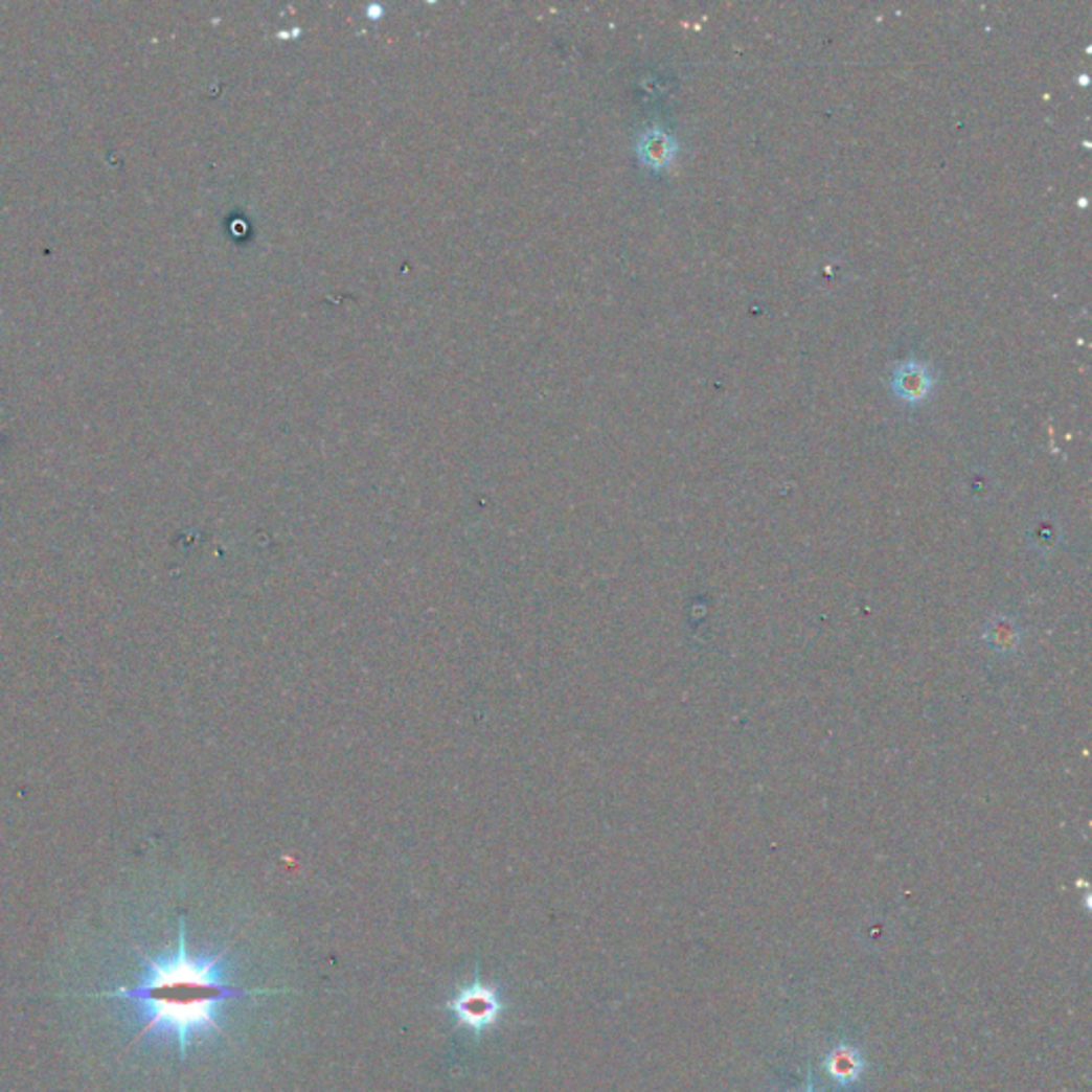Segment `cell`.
I'll use <instances>...</instances> for the list:
<instances>
[{"instance_id": "1", "label": "cell", "mask_w": 1092, "mask_h": 1092, "mask_svg": "<svg viewBox=\"0 0 1092 1092\" xmlns=\"http://www.w3.org/2000/svg\"><path fill=\"white\" fill-rule=\"evenodd\" d=\"M145 962V977L137 986H122L118 991H105L84 995L86 999H127L141 1005L145 1020L143 1028L135 1034V1042L152 1030H169L176 1034L182 1061L188 1054V1046L195 1034L218 1032L223 1026L218 1022V1009L229 999L285 995L289 988H240L225 977L227 952L211 958H192L186 946V922L180 917L178 952L172 958L156 960L150 954L135 948ZM133 1042V1044H135Z\"/></svg>"}, {"instance_id": "2", "label": "cell", "mask_w": 1092, "mask_h": 1092, "mask_svg": "<svg viewBox=\"0 0 1092 1092\" xmlns=\"http://www.w3.org/2000/svg\"><path fill=\"white\" fill-rule=\"evenodd\" d=\"M447 1009L453 1011L457 1022L461 1026H465L468 1030H472L478 1040L486 1028H491L500 1020V1016L504 1011V1003H502L498 991L484 984L480 977V966H476V977L472 984L461 988L447 1003Z\"/></svg>"}, {"instance_id": "3", "label": "cell", "mask_w": 1092, "mask_h": 1092, "mask_svg": "<svg viewBox=\"0 0 1092 1092\" xmlns=\"http://www.w3.org/2000/svg\"><path fill=\"white\" fill-rule=\"evenodd\" d=\"M828 1073L839 1082H851L862 1071V1059L856 1050L841 1046L828 1056Z\"/></svg>"}, {"instance_id": "4", "label": "cell", "mask_w": 1092, "mask_h": 1092, "mask_svg": "<svg viewBox=\"0 0 1092 1092\" xmlns=\"http://www.w3.org/2000/svg\"><path fill=\"white\" fill-rule=\"evenodd\" d=\"M907 385L898 387V391L905 395V397H917V395H924L926 391V385H928V376H924V371H915L911 373L909 369H903L898 376H896V382H905Z\"/></svg>"}]
</instances>
